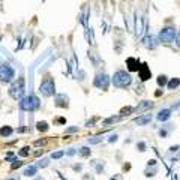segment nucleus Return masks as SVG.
I'll return each instance as SVG.
<instances>
[{
  "mask_svg": "<svg viewBox=\"0 0 180 180\" xmlns=\"http://www.w3.org/2000/svg\"><path fill=\"white\" fill-rule=\"evenodd\" d=\"M39 98H36V96H27V98H23V99H20V108L23 110V111H35V110H38L39 108Z\"/></svg>",
  "mask_w": 180,
  "mask_h": 180,
  "instance_id": "obj_4",
  "label": "nucleus"
},
{
  "mask_svg": "<svg viewBox=\"0 0 180 180\" xmlns=\"http://www.w3.org/2000/svg\"><path fill=\"white\" fill-rule=\"evenodd\" d=\"M11 180H12V179H11Z\"/></svg>",
  "mask_w": 180,
  "mask_h": 180,
  "instance_id": "obj_32",
  "label": "nucleus"
},
{
  "mask_svg": "<svg viewBox=\"0 0 180 180\" xmlns=\"http://www.w3.org/2000/svg\"><path fill=\"white\" fill-rule=\"evenodd\" d=\"M131 83H132V77H131V74L126 72V71H117V72L113 75V84L116 87L126 89L128 86H131Z\"/></svg>",
  "mask_w": 180,
  "mask_h": 180,
  "instance_id": "obj_2",
  "label": "nucleus"
},
{
  "mask_svg": "<svg viewBox=\"0 0 180 180\" xmlns=\"http://www.w3.org/2000/svg\"><path fill=\"white\" fill-rule=\"evenodd\" d=\"M176 44H177V47L180 48V32H179V35H177V39H176Z\"/></svg>",
  "mask_w": 180,
  "mask_h": 180,
  "instance_id": "obj_28",
  "label": "nucleus"
},
{
  "mask_svg": "<svg viewBox=\"0 0 180 180\" xmlns=\"http://www.w3.org/2000/svg\"><path fill=\"white\" fill-rule=\"evenodd\" d=\"M140 72V75H141V80H147V78H150V71L146 68V65H143V69L141 71H138Z\"/></svg>",
  "mask_w": 180,
  "mask_h": 180,
  "instance_id": "obj_15",
  "label": "nucleus"
},
{
  "mask_svg": "<svg viewBox=\"0 0 180 180\" xmlns=\"http://www.w3.org/2000/svg\"><path fill=\"white\" fill-rule=\"evenodd\" d=\"M116 140H117V135L114 134V135H111V137H110V140H108V141H110V143H113V141H116Z\"/></svg>",
  "mask_w": 180,
  "mask_h": 180,
  "instance_id": "obj_27",
  "label": "nucleus"
},
{
  "mask_svg": "<svg viewBox=\"0 0 180 180\" xmlns=\"http://www.w3.org/2000/svg\"><path fill=\"white\" fill-rule=\"evenodd\" d=\"M24 92H26V87H24V78H18L15 80L11 87H9V96L14 99V101H20L24 98Z\"/></svg>",
  "mask_w": 180,
  "mask_h": 180,
  "instance_id": "obj_1",
  "label": "nucleus"
},
{
  "mask_svg": "<svg viewBox=\"0 0 180 180\" xmlns=\"http://www.w3.org/2000/svg\"><path fill=\"white\" fill-rule=\"evenodd\" d=\"M159 134H161V137H167V131H162V129H161Z\"/></svg>",
  "mask_w": 180,
  "mask_h": 180,
  "instance_id": "obj_30",
  "label": "nucleus"
},
{
  "mask_svg": "<svg viewBox=\"0 0 180 180\" xmlns=\"http://www.w3.org/2000/svg\"><path fill=\"white\" fill-rule=\"evenodd\" d=\"M150 122H152V114H143V116H140L138 119H135V125L144 126V125L150 123Z\"/></svg>",
  "mask_w": 180,
  "mask_h": 180,
  "instance_id": "obj_9",
  "label": "nucleus"
},
{
  "mask_svg": "<svg viewBox=\"0 0 180 180\" xmlns=\"http://www.w3.org/2000/svg\"><path fill=\"white\" fill-rule=\"evenodd\" d=\"M158 84H159V86H165V84H167V77H165V75H159V77H158Z\"/></svg>",
  "mask_w": 180,
  "mask_h": 180,
  "instance_id": "obj_22",
  "label": "nucleus"
},
{
  "mask_svg": "<svg viewBox=\"0 0 180 180\" xmlns=\"http://www.w3.org/2000/svg\"><path fill=\"white\" fill-rule=\"evenodd\" d=\"M39 92L44 98H51L53 95L56 93V83H54V78L47 75L41 81V86H39Z\"/></svg>",
  "mask_w": 180,
  "mask_h": 180,
  "instance_id": "obj_3",
  "label": "nucleus"
},
{
  "mask_svg": "<svg viewBox=\"0 0 180 180\" xmlns=\"http://www.w3.org/2000/svg\"><path fill=\"white\" fill-rule=\"evenodd\" d=\"M80 156H89L90 155V149L89 147H83V149H80Z\"/></svg>",
  "mask_w": 180,
  "mask_h": 180,
  "instance_id": "obj_21",
  "label": "nucleus"
},
{
  "mask_svg": "<svg viewBox=\"0 0 180 180\" xmlns=\"http://www.w3.org/2000/svg\"><path fill=\"white\" fill-rule=\"evenodd\" d=\"M15 77V71L12 66H9V65H0V83H11L12 80Z\"/></svg>",
  "mask_w": 180,
  "mask_h": 180,
  "instance_id": "obj_5",
  "label": "nucleus"
},
{
  "mask_svg": "<svg viewBox=\"0 0 180 180\" xmlns=\"http://www.w3.org/2000/svg\"><path fill=\"white\" fill-rule=\"evenodd\" d=\"M102 141V137H93V138H89V144H98V143H101Z\"/></svg>",
  "mask_w": 180,
  "mask_h": 180,
  "instance_id": "obj_19",
  "label": "nucleus"
},
{
  "mask_svg": "<svg viewBox=\"0 0 180 180\" xmlns=\"http://www.w3.org/2000/svg\"><path fill=\"white\" fill-rule=\"evenodd\" d=\"M74 170H75V171H78V170H81V165H75V167H74Z\"/></svg>",
  "mask_w": 180,
  "mask_h": 180,
  "instance_id": "obj_31",
  "label": "nucleus"
},
{
  "mask_svg": "<svg viewBox=\"0 0 180 180\" xmlns=\"http://www.w3.org/2000/svg\"><path fill=\"white\" fill-rule=\"evenodd\" d=\"M63 155H65V152H63V150H59V152H54V153L51 155V158L53 159H60Z\"/></svg>",
  "mask_w": 180,
  "mask_h": 180,
  "instance_id": "obj_23",
  "label": "nucleus"
},
{
  "mask_svg": "<svg viewBox=\"0 0 180 180\" xmlns=\"http://www.w3.org/2000/svg\"><path fill=\"white\" fill-rule=\"evenodd\" d=\"M93 84L95 87H98V89H101V90H107L108 86H110V77L107 75V74H98L93 80Z\"/></svg>",
  "mask_w": 180,
  "mask_h": 180,
  "instance_id": "obj_7",
  "label": "nucleus"
},
{
  "mask_svg": "<svg viewBox=\"0 0 180 180\" xmlns=\"http://www.w3.org/2000/svg\"><path fill=\"white\" fill-rule=\"evenodd\" d=\"M36 173H38V167L36 165H30V167H27L24 170V176L26 177H33V176H36Z\"/></svg>",
  "mask_w": 180,
  "mask_h": 180,
  "instance_id": "obj_12",
  "label": "nucleus"
},
{
  "mask_svg": "<svg viewBox=\"0 0 180 180\" xmlns=\"http://www.w3.org/2000/svg\"><path fill=\"white\" fill-rule=\"evenodd\" d=\"M18 155H20V156H29V155H30V147H23V149L18 152Z\"/></svg>",
  "mask_w": 180,
  "mask_h": 180,
  "instance_id": "obj_18",
  "label": "nucleus"
},
{
  "mask_svg": "<svg viewBox=\"0 0 180 180\" xmlns=\"http://www.w3.org/2000/svg\"><path fill=\"white\" fill-rule=\"evenodd\" d=\"M180 86V78H173L171 81L168 83V89L170 90H174V89H177Z\"/></svg>",
  "mask_w": 180,
  "mask_h": 180,
  "instance_id": "obj_16",
  "label": "nucleus"
},
{
  "mask_svg": "<svg viewBox=\"0 0 180 180\" xmlns=\"http://www.w3.org/2000/svg\"><path fill=\"white\" fill-rule=\"evenodd\" d=\"M21 165H23V162L15 159V161H12V164H11V170H17V168H20V167H21Z\"/></svg>",
  "mask_w": 180,
  "mask_h": 180,
  "instance_id": "obj_20",
  "label": "nucleus"
},
{
  "mask_svg": "<svg viewBox=\"0 0 180 180\" xmlns=\"http://www.w3.org/2000/svg\"><path fill=\"white\" fill-rule=\"evenodd\" d=\"M68 155H69V156H72V155H75V149H69Z\"/></svg>",
  "mask_w": 180,
  "mask_h": 180,
  "instance_id": "obj_29",
  "label": "nucleus"
},
{
  "mask_svg": "<svg viewBox=\"0 0 180 180\" xmlns=\"http://www.w3.org/2000/svg\"><path fill=\"white\" fill-rule=\"evenodd\" d=\"M128 65H129V69H131V71H140V66H138L140 63H138V60L129 57V59H128Z\"/></svg>",
  "mask_w": 180,
  "mask_h": 180,
  "instance_id": "obj_14",
  "label": "nucleus"
},
{
  "mask_svg": "<svg viewBox=\"0 0 180 180\" xmlns=\"http://www.w3.org/2000/svg\"><path fill=\"white\" fill-rule=\"evenodd\" d=\"M137 147L140 149V152H144V149H146V144H144V143H138Z\"/></svg>",
  "mask_w": 180,
  "mask_h": 180,
  "instance_id": "obj_25",
  "label": "nucleus"
},
{
  "mask_svg": "<svg viewBox=\"0 0 180 180\" xmlns=\"http://www.w3.org/2000/svg\"><path fill=\"white\" fill-rule=\"evenodd\" d=\"M48 159H41V161H39V164H38V165H36V167H41V168H45V167H48Z\"/></svg>",
  "mask_w": 180,
  "mask_h": 180,
  "instance_id": "obj_24",
  "label": "nucleus"
},
{
  "mask_svg": "<svg viewBox=\"0 0 180 180\" xmlns=\"http://www.w3.org/2000/svg\"><path fill=\"white\" fill-rule=\"evenodd\" d=\"M12 132H14V129L11 128V126H3V128H0V137H11L12 135Z\"/></svg>",
  "mask_w": 180,
  "mask_h": 180,
  "instance_id": "obj_13",
  "label": "nucleus"
},
{
  "mask_svg": "<svg viewBox=\"0 0 180 180\" xmlns=\"http://www.w3.org/2000/svg\"><path fill=\"white\" fill-rule=\"evenodd\" d=\"M174 38H176V29L171 26L164 27L162 30L159 32V41L164 44H171L174 42Z\"/></svg>",
  "mask_w": 180,
  "mask_h": 180,
  "instance_id": "obj_6",
  "label": "nucleus"
},
{
  "mask_svg": "<svg viewBox=\"0 0 180 180\" xmlns=\"http://www.w3.org/2000/svg\"><path fill=\"white\" fill-rule=\"evenodd\" d=\"M78 131V128H69V129H66V134H72V132H77Z\"/></svg>",
  "mask_w": 180,
  "mask_h": 180,
  "instance_id": "obj_26",
  "label": "nucleus"
},
{
  "mask_svg": "<svg viewBox=\"0 0 180 180\" xmlns=\"http://www.w3.org/2000/svg\"><path fill=\"white\" fill-rule=\"evenodd\" d=\"M152 107H153V102H150V101H143V102L135 108V111L140 114V113H143L144 110H147V108H152Z\"/></svg>",
  "mask_w": 180,
  "mask_h": 180,
  "instance_id": "obj_11",
  "label": "nucleus"
},
{
  "mask_svg": "<svg viewBox=\"0 0 180 180\" xmlns=\"http://www.w3.org/2000/svg\"><path fill=\"white\" fill-rule=\"evenodd\" d=\"M170 117H171V110H170V108H164V110H161L159 114H158V120H159V122H165V120H168Z\"/></svg>",
  "mask_w": 180,
  "mask_h": 180,
  "instance_id": "obj_10",
  "label": "nucleus"
},
{
  "mask_svg": "<svg viewBox=\"0 0 180 180\" xmlns=\"http://www.w3.org/2000/svg\"><path fill=\"white\" fill-rule=\"evenodd\" d=\"M38 131H41V132H45V131H48V123L47 122H38Z\"/></svg>",
  "mask_w": 180,
  "mask_h": 180,
  "instance_id": "obj_17",
  "label": "nucleus"
},
{
  "mask_svg": "<svg viewBox=\"0 0 180 180\" xmlns=\"http://www.w3.org/2000/svg\"><path fill=\"white\" fill-rule=\"evenodd\" d=\"M68 101L69 99L66 95H56V98H54V104L59 108H66L68 107Z\"/></svg>",
  "mask_w": 180,
  "mask_h": 180,
  "instance_id": "obj_8",
  "label": "nucleus"
}]
</instances>
